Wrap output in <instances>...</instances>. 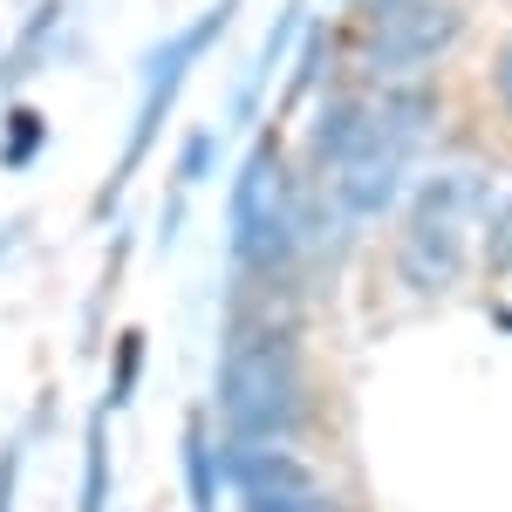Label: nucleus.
Instances as JSON below:
<instances>
[{
    "label": "nucleus",
    "mask_w": 512,
    "mask_h": 512,
    "mask_svg": "<svg viewBox=\"0 0 512 512\" xmlns=\"http://www.w3.org/2000/svg\"><path fill=\"white\" fill-rule=\"evenodd\" d=\"M219 410L239 444H274L301 424V362H294V335L280 321H253L226 342Z\"/></svg>",
    "instance_id": "nucleus-1"
},
{
    "label": "nucleus",
    "mask_w": 512,
    "mask_h": 512,
    "mask_svg": "<svg viewBox=\"0 0 512 512\" xmlns=\"http://www.w3.org/2000/svg\"><path fill=\"white\" fill-rule=\"evenodd\" d=\"M424 137H431V96L424 89H396L383 103H369L362 137L328 164L335 219H376V212H390L396 192H403V171H410V151Z\"/></svg>",
    "instance_id": "nucleus-2"
},
{
    "label": "nucleus",
    "mask_w": 512,
    "mask_h": 512,
    "mask_svg": "<svg viewBox=\"0 0 512 512\" xmlns=\"http://www.w3.org/2000/svg\"><path fill=\"white\" fill-rule=\"evenodd\" d=\"M301 246H308L301 192H294L274 144H253V158L239 164L233 185V260L246 274H280L301 260Z\"/></svg>",
    "instance_id": "nucleus-3"
},
{
    "label": "nucleus",
    "mask_w": 512,
    "mask_h": 512,
    "mask_svg": "<svg viewBox=\"0 0 512 512\" xmlns=\"http://www.w3.org/2000/svg\"><path fill=\"white\" fill-rule=\"evenodd\" d=\"M478 178L465 171H444L431 185H417L410 198V226H403V253H396V274L410 294H444L451 280L465 274V212H472Z\"/></svg>",
    "instance_id": "nucleus-4"
},
{
    "label": "nucleus",
    "mask_w": 512,
    "mask_h": 512,
    "mask_svg": "<svg viewBox=\"0 0 512 512\" xmlns=\"http://www.w3.org/2000/svg\"><path fill=\"white\" fill-rule=\"evenodd\" d=\"M451 35H458L451 0H396V7H383V21L369 35V69L383 82H410L451 48Z\"/></svg>",
    "instance_id": "nucleus-5"
},
{
    "label": "nucleus",
    "mask_w": 512,
    "mask_h": 512,
    "mask_svg": "<svg viewBox=\"0 0 512 512\" xmlns=\"http://www.w3.org/2000/svg\"><path fill=\"white\" fill-rule=\"evenodd\" d=\"M226 478H233V492H239V512H335L328 492L315 485V472L301 458L274 451V444H239Z\"/></svg>",
    "instance_id": "nucleus-6"
},
{
    "label": "nucleus",
    "mask_w": 512,
    "mask_h": 512,
    "mask_svg": "<svg viewBox=\"0 0 512 512\" xmlns=\"http://www.w3.org/2000/svg\"><path fill=\"white\" fill-rule=\"evenodd\" d=\"M226 21H233V0H212V7H205V14H198L178 41H164V48H151V55H144V76H171V82H178L198 55L219 41V28H226Z\"/></svg>",
    "instance_id": "nucleus-7"
},
{
    "label": "nucleus",
    "mask_w": 512,
    "mask_h": 512,
    "mask_svg": "<svg viewBox=\"0 0 512 512\" xmlns=\"http://www.w3.org/2000/svg\"><path fill=\"white\" fill-rule=\"evenodd\" d=\"M185 499H192V512H219V458H212L205 417L185 424Z\"/></svg>",
    "instance_id": "nucleus-8"
},
{
    "label": "nucleus",
    "mask_w": 512,
    "mask_h": 512,
    "mask_svg": "<svg viewBox=\"0 0 512 512\" xmlns=\"http://www.w3.org/2000/svg\"><path fill=\"white\" fill-rule=\"evenodd\" d=\"M110 499V424H89V465H82V512H103Z\"/></svg>",
    "instance_id": "nucleus-9"
},
{
    "label": "nucleus",
    "mask_w": 512,
    "mask_h": 512,
    "mask_svg": "<svg viewBox=\"0 0 512 512\" xmlns=\"http://www.w3.org/2000/svg\"><path fill=\"white\" fill-rule=\"evenodd\" d=\"M41 137H48V123H41L35 110H14V117H7V151H0V158L21 171V164H28V158L41 151Z\"/></svg>",
    "instance_id": "nucleus-10"
},
{
    "label": "nucleus",
    "mask_w": 512,
    "mask_h": 512,
    "mask_svg": "<svg viewBox=\"0 0 512 512\" xmlns=\"http://www.w3.org/2000/svg\"><path fill=\"white\" fill-rule=\"evenodd\" d=\"M137 376H144V335L130 328L117 342V390H110V410H123L130 403V390H137Z\"/></svg>",
    "instance_id": "nucleus-11"
},
{
    "label": "nucleus",
    "mask_w": 512,
    "mask_h": 512,
    "mask_svg": "<svg viewBox=\"0 0 512 512\" xmlns=\"http://www.w3.org/2000/svg\"><path fill=\"white\" fill-rule=\"evenodd\" d=\"M485 260L499 267V274H512V198L492 212V239H485Z\"/></svg>",
    "instance_id": "nucleus-12"
},
{
    "label": "nucleus",
    "mask_w": 512,
    "mask_h": 512,
    "mask_svg": "<svg viewBox=\"0 0 512 512\" xmlns=\"http://www.w3.org/2000/svg\"><path fill=\"white\" fill-rule=\"evenodd\" d=\"M14 478H21V437L0 444V512H14Z\"/></svg>",
    "instance_id": "nucleus-13"
},
{
    "label": "nucleus",
    "mask_w": 512,
    "mask_h": 512,
    "mask_svg": "<svg viewBox=\"0 0 512 512\" xmlns=\"http://www.w3.org/2000/svg\"><path fill=\"white\" fill-rule=\"evenodd\" d=\"M205 171H212V137L198 130L192 144H185V158H178V178H205Z\"/></svg>",
    "instance_id": "nucleus-14"
},
{
    "label": "nucleus",
    "mask_w": 512,
    "mask_h": 512,
    "mask_svg": "<svg viewBox=\"0 0 512 512\" xmlns=\"http://www.w3.org/2000/svg\"><path fill=\"white\" fill-rule=\"evenodd\" d=\"M499 96H506V110H512V48L499 55Z\"/></svg>",
    "instance_id": "nucleus-15"
}]
</instances>
